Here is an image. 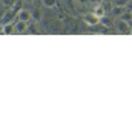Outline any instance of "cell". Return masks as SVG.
Segmentation results:
<instances>
[{
    "label": "cell",
    "mask_w": 132,
    "mask_h": 134,
    "mask_svg": "<svg viewBox=\"0 0 132 134\" xmlns=\"http://www.w3.org/2000/svg\"><path fill=\"white\" fill-rule=\"evenodd\" d=\"M43 3L47 8H56V0H43Z\"/></svg>",
    "instance_id": "9"
},
{
    "label": "cell",
    "mask_w": 132,
    "mask_h": 134,
    "mask_svg": "<svg viewBox=\"0 0 132 134\" xmlns=\"http://www.w3.org/2000/svg\"><path fill=\"white\" fill-rule=\"evenodd\" d=\"M27 27L29 25L26 23V21H21V20H17L15 23H14V34H27Z\"/></svg>",
    "instance_id": "3"
},
{
    "label": "cell",
    "mask_w": 132,
    "mask_h": 134,
    "mask_svg": "<svg viewBox=\"0 0 132 134\" xmlns=\"http://www.w3.org/2000/svg\"><path fill=\"white\" fill-rule=\"evenodd\" d=\"M114 25H116L117 31H118L120 34H128V32H131V23H129V21H126V20H123L122 17H120V18H117Z\"/></svg>",
    "instance_id": "1"
},
{
    "label": "cell",
    "mask_w": 132,
    "mask_h": 134,
    "mask_svg": "<svg viewBox=\"0 0 132 134\" xmlns=\"http://www.w3.org/2000/svg\"><path fill=\"white\" fill-rule=\"evenodd\" d=\"M100 23H102V25H105V26H111L112 21H111V18H106V17L103 15L102 18H100Z\"/></svg>",
    "instance_id": "10"
},
{
    "label": "cell",
    "mask_w": 132,
    "mask_h": 134,
    "mask_svg": "<svg viewBox=\"0 0 132 134\" xmlns=\"http://www.w3.org/2000/svg\"><path fill=\"white\" fill-rule=\"evenodd\" d=\"M94 14L102 18V17L105 15V6H103V5H97V6L94 8Z\"/></svg>",
    "instance_id": "7"
},
{
    "label": "cell",
    "mask_w": 132,
    "mask_h": 134,
    "mask_svg": "<svg viewBox=\"0 0 132 134\" xmlns=\"http://www.w3.org/2000/svg\"><path fill=\"white\" fill-rule=\"evenodd\" d=\"M2 31L5 35H11V34H14V23H5V25L2 26Z\"/></svg>",
    "instance_id": "5"
},
{
    "label": "cell",
    "mask_w": 132,
    "mask_h": 134,
    "mask_svg": "<svg viewBox=\"0 0 132 134\" xmlns=\"http://www.w3.org/2000/svg\"><path fill=\"white\" fill-rule=\"evenodd\" d=\"M83 21L88 26H97L100 23V17H97L94 12H90V14H85L83 15Z\"/></svg>",
    "instance_id": "2"
},
{
    "label": "cell",
    "mask_w": 132,
    "mask_h": 134,
    "mask_svg": "<svg viewBox=\"0 0 132 134\" xmlns=\"http://www.w3.org/2000/svg\"><path fill=\"white\" fill-rule=\"evenodd\" d=\"M17 20H21V21H26L29 23L32 20V11H27V9H20L17 12Z\"/></svg>",
    "instance_id": "4"
},
{
    "label": "cell",
    "mask_w": 132,
    "mask_h": 134,
    "mask_svg": "<svg viewBox=\"0 0 132 134\" xmlns=\"http://www.w3.org/2000/svg\"><path fill=\"white\" fill-rule=\"evenodd\" d=\"M120 17H122L123 20H126V21H131L132 20V14H129V12H123Z\"/></svg>",
    "instance_id": "11"
},
{
    "label": "cell",
    "mask_w": 132,
    "mask_h": 134,
    "mask_svg": "<svg viewBox=\"0 0 132 134\" xmlns=\"http://www.w3.org/2000/svg\"><path fill=\"white\" fill-rule=\"evenodd\" d=\"M32 20H35V23L41 21V20H43V12H41V9H35V11H32Z\"/></svg>",
    "instance_id": "6"
},
{
    "label": "cell",
    "mask_w": 132,
    "mask_h": 134,
    "mask_svg": "<svg viewBox=\"0 0 132 134\" xmlns=\"http://www.w3.org/2000/svg\"><path fill=\"white\" fill-rule=\"evenodd\" d=\"M23 2H33V0H23Z\"/></svg>",
    "instance_id": "12"
},
{
    "label": "cell",
    "mask_w": 132,
    "mask_h": 134,
    "mask_svg": "<svg viewBox=\"0 0 132 134\" xmlns=\"http://www.w3.org/2000/svg\"><path fill=\"white\" fill-rule=\"evenodd\" d=\"M123 12H124V8H123V6H118V5H116V6L112 8V14H114V15H118V17H120Z\"/></svg>",
    "instance_id": "8"
}]
</instances>
